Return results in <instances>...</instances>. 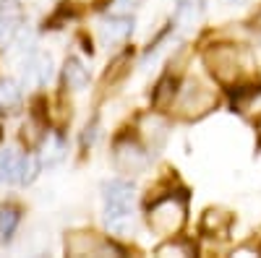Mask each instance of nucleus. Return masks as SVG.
<instances>
[{
    "mask_svg": "<svg viewBox=\"0 0 261 258\" xmlns=\"http://www.w3.org/2000/svg\"><path fill=\"white\" fill-rule=\"evenodd\" d=\"M105 222L115 235H130L136 230L134 188L125 180H113L105 185Z\"/></svg>",
    "mask_w": 261,
    "mask_h": 258,
    "instance_id": "1",
    "label": "nucleus"
},
{
    "mask_svg": "<svg viewBox=\"0 0 261 258\" xmlns=\"http://www.w3.org/2000/svg\"><path fill=\"white\" fill-rule=\"evenodd\" d=\"M146 222L151 232L165 235V238H175L186 224V198L183 196H165L149 206Z\"/></svg>",
    "mask_w": 261,
    "mask_h": 258,
    "instance_id": "2",
    "label": "nucleus"
},
{
    "mask_svg": "<svg viewBox=\"0 0 261 258\" xmlns=\"http://www.w3.org/2000/svg\"><path fill=\"white\" fill-rule=\"evenodd\" d=\"M206 66L217 81L235 83L248 71V58L232 45H220V47H212L206 52Z\"/></svg>",
    "mask_w": 261,
    "mask_h": 258,
    "instance_id": "3",
    "label": "nucleus"
},
{
    "mask_svg": "<svg viewBox=\"0 0 261 258\" xmlns=\"http://www.w3.org/2000/svg\"><path fill=\"white\" fill-rule=\"evenodd\" d=\"M214 104H217V97L209 86H204L201 81H188L180 92L178 110L186 118H196V115H204L206 110H212Z\"/></svg>",
    "mask_w": 261,
    "mask_h": 258,
    "instance_id": "4",
    "label": "nucleus"
},
{
    "mask_svg": "<svg viewBox=\"0 0 261 258\" xmlns=\"http://www.w3.org/2000/svg\"><path fill=\"white\" fill-rule=\"evenodd\" d=\"M65 250L71 255H113L118 248L113 243L102 240L94 232H71L65 238Z\"/></svg>",
    "mask_w": 261,
    "mask_h": 258,
    "instance_id": "5",
    "label": "nucleus"
},
{
    "mask_svg": "<svg viewBox=\"0 0 261 258\" xmlns=\"http://www.w3.org/2000/svg\"><path fill=\"white\" fill-rule=\"evenodd\" d=\"M34 169H37V164L29 157L18 154L16 149H6L3 159H0V180H6V183H29L34 178Z\"/></svg>",
    "mask_w": 261,
    "mask_h": 258,
    "instance_id": "6",
    "label": "nucleus"
},
{
    "mask_svg": "<svg viewBox=\"0 0 261 258\" xmlns=\"http://www.w3.org/2000/svg\"><path fill=\"white\" fill-rule=\"evenodd\" d=\"M146 164H149V157H146V152L139 144L123 141V144L115 146V167L120 172H128V175H141V172L146 169Z\"/></svg>",
    "mask_w": 261,
    "mask_h": 258,
    "instance_id": "7",
    "label": "nucleus"
},
{
    "mask_svg": "<svg viewBox=\"0 0 261 258\" xmlns=\"http://www.w3.org/2000/svg\"><path fill=\"white\" fill-rule=\"evenodd\" d=\"M204 11H206L204 0H180L178 8H175V24H178V29L199 26L201 18H204Z\"/></svg>",
    "mask_w": 261,
    "mask_h": 258,
    "instance_id": "8",
    "label": "nucleus"
},
{
    "mask_svg": "<svg viewBox=\"0 0 261 258\" xmlns=\"http://www.w3.org/2000/svg\"><path fill=\"white\" fill-rule=\"evenodd\" d=\"M134 32V18L130 16H110L102 21V39L115 45V42H123L125 37H130Z\"/></svg>",
    "mask_w": 261,
    "mask_h": 258,
    "instance_id": "9",
    "label": "nucleus"
},
{
    "mask_svg": "<svg viewBox=\"0 0 261 258\" xmlns=\"http://www.w3.org/2000/svg\"><path fill=\"white\" fill-rule=\"evenodd\" d=\"M21 18H24V13H21V6L16 0H0V42L8 39L18 29Z\"/></svg>",
    "mask_w": 261,
    "mask_h": 258,
    "instance_id": "10",
    "label": "nucleus"
},
{
    "mask_svg": "<svg viewBox=\"0 0 261 258\" xmlns=\"http://www.w3.org/2000/svg\"><path fill=\"white\" fill-rule=\"evenodd\" d=\"M21 107V89L16 81H0V112H16Z\"/></svg>",
    "mask_w": 261,
    "mask_h": 258,
    "instance_id": "11",
    "label": "nucleus"
},
{
    "mask_svg": "<svg viewBox=\"0 0 261 258\" xmlns=\"http://www.w3.org/2000/svg\"><path fill=\"white\" fill-rule=\"evenodd\" d=\"M63 76H65V83H68V89H73V92L84 89V86L89 83V71H86L76 58H71L68 63H65Z\"/></svg>",
    "mask_w": 261,
    "mask_h": 258,
    "instance_id": "12",
    "label": "nucleus"
},
{
    "mask_svg": "<svg viewBox=\"0 0 261 258\" xmlns=\"http://www.w3.org/2000/svg\"><path fill=\"white\" fill-rule=\"evenodd\" d=\"M27 73H29V83H42V81H47V78L53 76V60H50L47 55L32 58Z\"/></svg>",
    "mask_w": 261,
    "mask_h": 258,
    "instance_id": "13",
    "label": "nucleus"
},
{
    "mask_svg": "<svg viewBox=\"0 0 261 258\" xmlns=\"http://www.w3.org/2000/svg\"><path fill=\"white\" fill-rule=\"evenodd\" d=\"M18 227V209L16 206H3L0 209V240H11Z\"/></svg>",
    "mask_w": 261,
    "mask_h": 258,
    "instance_id": "14",
    "label": "nucleus"
},
{
    "mask_svg": "<svg viewBox=\"0 0 261 258\" xmlns=\"http://www.w3.org/2000/svg\"><path fill=\"white\" fill-rule=\"evenodd\" d=\"M201 227H204L206 232H225V230L230 227V214H227V211H220V209H209V211L204 214Z\"/></svg>",
    "mask_w": 261,
    "mask_h": 258,
    "instance_id": "15",
    "label": "nucleus"
},
{
    "mask_svg": "<svg viewBox=\"0 0 261 258\" xmlns=\"http://www.w3.org/2000/svg\"><path fill=\"white\" fill-rule=\"evenodd\" d=\"M238 107H241L243 112H261V92H248L246 97L238 99Z\"/></svg>",
    "mask_w": 261,
    "mask_h": 258,
    "instance_id": "16",
    "label": "nucleus"
},
{
    "mask_svg": "<svg viewBox=\"0 0 261 258\" xmlns=\"http://www.w3.org/2000/svg\"><path fill=\"white\" fill-rule=\"evenodd\" d=\"M60 159H63V141L53 138V141H50V149L45 152V162H47V164H55V162H60Z\"/></svg>",
    "mask_w": 261,
    "mask_h": 258,
    "instance_id": "17",
    "label": "nucleus"
},
{
    "mask_svg": "<svg viewBox=\"0 0 261 258\" xmlns=\"http://www.w3.org/2000/svg\"><path fill=\"white\" fill-rule=\"evenodd\" d=\"M157 253H160V255H167V253H180V255H191V250H188L186 245H172V243H167V245L157 248Z\"/></svg>",
    "mask_w": 261,
    "mask_h": 258,
    "instance_id": "18",
    "label": "nucleus"
},
{
    "mask_svg": "<svg viewBox=\"0 0 261 258\" xmlns=\"http://www.w3.org/2000/svg\"><path fill=\"white\" fill-rule=\"evenodd\" d=\"M141 3H144V0H115V8L120 13H128V11H136Z\"/></svg>",
    "mask_w": 261,
    "mask_h": 258,
    "instance_id": "19",
    "label": "nucleus"
},
{
    "mask_svg": "<svg viewBox=\"0 0 261 258\" xmlns=\"http://www.w3.org/2000/svg\"><path fill=\"white\" fill-rule=\"evenodd\" d=\"M232 3H243V0H232Z\"/></svg>",
    "mask_w": 261,
    "mask_h": 258,
    "instance_id": "20",
    "label": "nucleus"
},
{
    "mask_svg": "<svg viewBox=\"0 0 261 258\" xmlns=\"http://www.w3.org/2000/svg\"><path fill=\"white\" fill-rule=\"evenodd\" d=\"M0 136H3V133H0Z\"/></svg>",
    "mask_w": 261,
    "mask_h": 258,
    "instance_id": "21",
    "label": "nucleus"
}]
</instances>
